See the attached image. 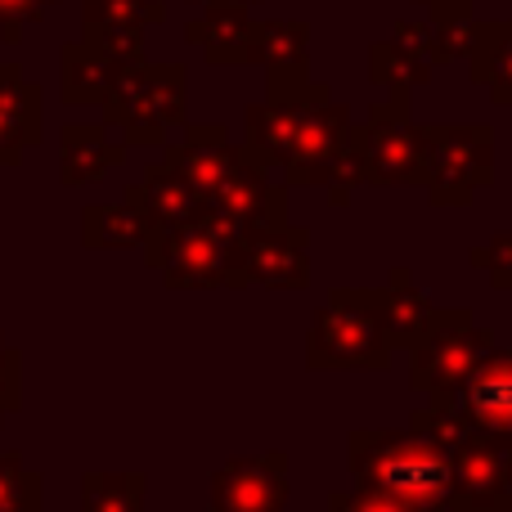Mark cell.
I'll list each match as a JSON object with an SVG mask.
<instances>
[{
    "label": "cell",
    "mask_w": 512,
    "mask_h": 512,
    "mask_svg": "<svg viewBox=\"0 0 512 512\" xmlns=\"http://www.w3.org/2000/svg\"><path fill=\"white\" fill-rule=\"evenodd\" d=\"M265 68V95H292L310 81V23L301 18H279L261 23V59Z\"/></svg>",
    "instance_id": "cell-22"
},
{
    "label": "cell",
    "mask_w": 512,
    "mask_h": 512,
    "mask_svg": "<svg viewBox=\"0 0 512 512\" xmlns=\"http://www.w3.org/2000/svg\"><path fill=\"white\" fill-rule=\"evenodd\" d=\"M207 512H288V454H239L212 472Z\"/></svg>",
    "instance_id": "cell-10"
},
{
    "label": "cell",
    "mask_w": 512,
    "mask_h": 512,
    "mask_svg": "<svg viewBox=\"0 0 512 512\" xmlns=\"http://www.w3.org/2000/svg\"><path fill=\"white\" fill-rule=\"evenodd\" d=\"M153 27L167 23V5L162 0H81V27Z\"/></svg>",
    "instance_id": "cell-29"
},
{
    "label": "cell",
    "mask_w": 512,
    "mask_h": 512,
    "mask_svg": "<svg viewBox=\"0 0 512 512\" xmlns=\"http://www.w3.org/2000/svg\"><path fill=\"white\" fill-rule=\"evenodd\" d=\"M454 495L486 512H512V436L477 427L454 450Z\"/></svg>",
    "instance_id": "cell-12"
},
{
    "label": "cell",
    "mask_w": 512,
    "mask_h": 512,
    "mask_svg": "<svg viewBox=\"0 0 512 512\" xmlns=\"http://www.w3.org/2000/svg\"><path fill=\"white\" fill-rule=\"evenodd\" d=\"M81 36H86L95 50L113 54L117 63H144L149 54H144V27H122V23H108V27H81Z\"/></svg>",
    "instance_id": "cell-31"
},
{
    "label": "cell",
    "mask_w": 512,
    "mask_h": 512,
    "mask_svg": "<svg viewBox=\"0 0 512 512\" xmlns=\"http://www.w3.org/2000/svg\"><path fill=\"white\" fill-rule=\"evenodd\" d=\"M463 63L499 108H512V23H477V41Z\"/></svg>",
    "instance_id": "cell-23"
},
{
    "label": "cell",
    "mask_w": 512,
    "mask_h": 512,
    "mask_svg": "<svg viewBox=\"0 0 512 512\" xmlns=\"http://www.w3.org/2000/svg\"><path fill=\"white\" fill-rule=\"evenodd\" d=\"M495 185V131L486 122H432L427 126V176L432 207H468Z\"/></svg>",
    "instance_id": "cell-5"
},
{
    "label": "cell",
    "mask_w": 512,
    "mask_h": 512,
    "mask_svg": "<svg viewBox=\"0 0 512 512\" xmlns=\"http://www.w3.org/2000/svg\"><path fill=\"white\" fill-rule=\"evenodd\" d=\"M459 400L481 432L512 436V351L495 346V351L468 373V382L459 387Z\"/></svg>",
    "instance_id": "cell-21"
},
{
    "label": "cell",
    "mask_w": 512,
    "mask_h": 512,
    "mask_svg": "<svg viewBox=\"0 0 512 512\" xmlns=\"http://www.w3.org/2000/svg\"><path fill=\"white\" fill-rule=\"evenodd\" d=\"M490 351H495V333L486 324H477V315L468 306H441L432 328L409 346V387L418 396L459 391Z\"/></svg>",
    "instance_id": "cell-4"
},
{
    "label": "cell",
    "mask_w": 512,
    "mask_h": 512,
    "mask_svg": "<svg viewBox=\"0 0 512 512\" xmlns=\"http://www.w3.org/2000/svg\"><path fill=\"white\" fill-rule=\"evenodd\" d=\"M409 427H414L418 436H427V441H436L441 450H459L463 441H468L472 432H477V423L468 418V409H463L459 391H445V396H427V405H418L414 414H409Z\"/></svg>",
    "instance_id": "cell-27"
},
{
    "label": "cell",
    "mask_w": 512,
    "mask_h": 512,
    "mask_svg": "<svg viewBox=\"0 0 512 512\" xmlns=\"http://www.w3.org/2000/svg\"><path fill=\"white\" fill-rule=\"evenodd\" d=\"M185 41L198 45L216 68H243L261 59V23L248 14V5H207L203 18L185 23Z\"/></svg>",
    "instance_id": "cell-16"
},
{
    "label": "cell",
    "mask_w": 512,
    "mask_h": 512,
    "mask_svg": "<svg viewBox=\"0 0 512 512\" xmlns=\"http://www.w3.org/2000/svg\"><path fill=\"white\" fill-rule=\"evenodd\" d=\"M468 261H472V270H486L495 292H512V230H499L486 243H477L468 252Z\"/></svg>",
    "instance_id": "cell-30"
},
{
    "label": "cell",
    "mask_w": 512,
    "mask_h": 512,
    "mask_svg": "<svg viewBox=\"0 0 512 512\" xmlns=\"http://www.w3.org/2000/svg\"><path fill=\"white\" fill-rule=\"evenodd\" d=\"M391 36H396L400 45H409L418 59H427L432 68H445V63H450L441 50V27H436V18H400Z\"/></svg>",
    "instance_id": "cell-32"
},
{
    "label": "cell",
    "mask_w": 512,
    "mask_h": 512,
    "mask_svg": "<svg viewBox=\"0 0 512 512\" xmlns=\"http://www.w3.org/2000/svg\"><path fill=\"white\" fill-rule=\"evenodd\" d=\"M126 72H131V63H117L113 54L95 50L86 36H77V41H68L59 50V95L63 104L104 108Z\"/></svg>",
    "instance_id": "cell-19"
},
{
    "label": "cell",
    "mask_w": 512,
    "mask_h": 512,
    "mask_svg": "<svg viewBox=\"0 0 512 512\" xmlns=\"http://www.w3.org/2000/svg\"><path fill=\"white\" fill-rule=\"evenodd\" d=\"M324 95H328L324 81H306V86L292 90V95H265L261 104H248L243 108V149H248L261 167H283L292 144H297V131H301V122H306L310 104Z\"/></svg>",
    "instance_id": "cell-11"
},
{
    "label": "cell",
    "mask_w": 512,
    "mask_h": 512,
    "mask_svg": "<svg viewBox=\"0 0 512 512\" xmlns=\"http://www.w3.org/2000/svg\"><path fill=\"white\" fill-rule=\"evenodd\" d=\"M144 472H81V512H144Z\"/></svg>",
    "instance_id": "cell-26"
},
{
    "label": "cell",
    "mask_w": 512,
    "mask_h": 512,
    "mask_svg": "<svg viewBox=\"0 0 512 512\" xmlns=\"http://www.w3.org/2000/svg\"><path fill=\"white\" fill-rule=\"evenodd\" d=\"M194 5H203V9L207 5H248L252 9V5H261V0H194Z\"/></svg>",
    "instance_id": "cell-38"
},
{
    "label": "cell",
    "mask_w": 512,
    "mask_h": 512,
    "mask_svg": "<svg viewBox=\"0 0 512 512\" xmlns=\"http://www.w3.org/2000/svg\"><path fill=\"white\" fill-rule=\"evenodd\" d=\"M360 185H369V180H364V158H360V144L351 140V149L342 153V158H337V167L328 171V180H324V194H328V203L333 207H346L351 203V194Z\"/></svg>",
    "instance_id": "cell-33"
},
{
    "label": "cell",
    "mask_w": 512,
    "mask_h": 512,
    "mask_svg": "<svg viewBox=\"0 0 512 512\" xmlns=\"http://www.w3.org/2000/svg\"><path fill=\"white\" fill-rule=\"evenodd\" d=\"M104 122L122 131L126 144H167L176 126L189 122V68L185 63H135L104 104Z\"/></svg>",
    "instance_id": "cell-3"
},
{
    "label": "cell",
    "mask_w": 512,
    "mask_h": 512,
    "mask_svg": "<svg viewBox=\"0 0 512 512\" xmlns=\"http://www.w3.org/2000/svg\"><path fill=\"white\" fill-rule=\"evenodd\" d=\"M432 72H436L432 63L418 59L409 45L396 41V36L369 45V81L378 90H387V95H414L418 86L432 81Z\"/></svg>",
    "instance_id": "cell-25"
},
{
    "label": "cell",
    "mask_w": 512,
    "mask_h": 512,
    "mask_svg": "<svg viewBox=\"0 0 512 512\" xmlns=\"http://www.w3.org/2000/svg\"><path fill=\"white\" fill-rule=\"evenodd\" d=\"M122 198L144 216V225L153 230H176V225H194L203 221L207 198L189 185L180 171H171L167 162H153V167L140 171V180L122 189Z\"/></svg>",
    "instance_id": "cell-15"
},
{
    "label": "cell",
    "mask_w": 512,
    "mask_h": 512,
    "mask_svg": "<svg viewBox=\"0 0 512 512\" xmlns=\"http://www.w3.org/2000/svg\"><path fill=\"white\" fill-rule=\"evenodd\" d=\"M140 252L149 261V270L162 274L167 288L180 292L225 288V243L203 221L176 225V230H153Z\"/></svg>",
    "instance_id": "cell-8"
},
{
    "label": "cell",
    "mask_w": 512,
    "mask_h": 512,
    "mask_svg": "<svg viewBox=\"0 0 512 512\" xmlns=\"http://www.w3.org/2000/svg\"><path fill=\"white\" fill-rule=\"evenodd\" d=\"M45 140V90L18 63H0V167H23Z\"/></svg>",
    "instance_id": "cell-14"
},
{
    "label": "cell",
    "mask_w": 512,
    "mask_h": 512,
    "mask_svg": "<svg viewBox=\"0 0 512 512\" xmlns=\"http://www.w3.org/2000/svg\"><path fill=\"white\" fill-rule=\"evenodd\" d=\"M45 508V477L27 468L23 454H0V512H41Z\"/></svg>",
    "instance_id": "cell-28"
},
{
    "label": "cell",
    "mask_w": 512,
    "mask_h": 512,
    "mask_svg": "<svg viewBox=\"0 0 512 512\" xmlns=\"http://www.w3.org/2000/svg\"><path fill=\"white\" fill-rule=\"evenodd\" d=\"M18 405H23V355L5 346V333H0V427Z\"/></svg>",
    "instance_id": "cell-36"
},
{
    "label": "cell",
    "mask_w": 512,
    "mask_h": 512,
    "mask_svg": "<svg viewBox=\"0 0 512 512\" xmlns=\"http://www.w3.org/2000/svg\"><path fill=\"white\" fill-rule=\"evenodd\" d=\"M126 140H113L108 126L99 122H68L59 131V180L68 189H86L104 180L126 162Z\"/></svg>",
    "instance_id": "cell-18"
},
{
    "label": "cell",
    "mask_w": 512,
    "mask_h": 512,
    "mask_svg": "<svg viewBox=\"0 0 512 512\" xmlns=\"http://www.w3.org/2000/svg\"><path fill=\"white\" fill-rule=\"evenodd\" d=\"M248 158L252 153L243 144H234L221 122H185L180 144H162V162L171 171H180L203 198H212Z\"/></svg>",
    "instance_id": "cell-13"
},
{
    "label": "cell",
    "mask_w": 512,
    "mask_h": 512,
    "mask_svg": "<svg viewBox=\"0 0 512 512\" xmlns=\"http://www.w3.org/2000/svg\"><path fill=\"white\" fill-rule=\"evenodd\" d=\"M59 0H0V41L18 45L32 23H41Z\"/></svg>",
    "instance_id": "cell-34"
},
{
    "label": "cell",
    "mask_w": 512,
    "mask_h": 512,
    "mask_svg": "<svg viewBox=\"0 0 512 512\" xmlns=\"http://www.w3.org/2000/svg\"><path fill=\"white\" fill-rule=\"evenodd\" d=\"M355 144L364 158V180L378 189L423 185L427 176V126L414 122L409 95H387L355 126Z\"/></svg>",
    "instance_id": "cell-6"
},
{
    "label": "cell",
    "mask_w": 512,
    "mask_h": 512,
    "mask_svg": "<svg viewBox=\"0 0 512 512\" xmlns=\"http://www.w3.org/2000/svg\"><path fill=\"white\" fill-rule=\"evenodd\" d=\"M328 512H414V508L382 495V490L351 486V490H333V495H328Z\"/></svg>",
    "instance_id": "cell-35"
},
{
    "label": "cell",
    "mask_w": 512,
    "mask_h": 512,
    "mask_svg": "<svg viewBox=\"0 0 512 512\" xmlns=\"http://www.w3.org/2000/svg\"><path fill=\"white\" fill-rule=\"evenodd\" d=\"M369 301H373V310H378V319H382V328H387L396 351H409V346L432 328L436 310H441L423 288H418L414 274H409L405 265H396L382 288H369Z\"/></svg>",
    "instance_id": "cell-20"
},
{
    "label": "cell",
    "mask_w": 512,
    "mask_h": 512,
    "mask_svg": "<svg viewBox=\"0 0 512 512\" xmlns=\"http://www.w3.org/2000/svg\"><path fill=\"white\" fill-rule=\"evenodd\" d=\"M207 207L230 216L239 230L279 225V221H288V185H274L270 167H261L256 158H248L212 198H207Z\"/></svg>",
    "instance_id": "cell-17"
},
{
    "label": "cell",
    "mask_w": 512,
    "mask_h": 512,
    "mask_svg": "<svg viewBox=\"0 0 512 512\" xmlns=\"http://www.w3.org/2000/svg\"><path fill=\"white\" fill-rule=\"evenodd\" d=\"M346 468L355 486L382 490L414 512H445L454 495V454L414 427H355L346 436Z\"/></svg>",
    "instance_id": "cell-1"
},
{
    "label": "cell",
    "mask_w": 512,
    "mask_h": 512,
    "mask_svg": "<svg viewBox=\"0 0 512 512\" xmlns=\"http://www.w3.org/2000/svg\"><path fill=\"white\" fill-rule=\"evenodd\" d=\"M391 346L369 288H333L328 301L310 315L306 328V369L310 373H387Z\"/></svg>",
    "instance_id": "cell-2"
},
{
    "label": "cell",
    "mask_w": 512,
    "mask_h": 512,
    "mask_svg": "<svg viewBox=\"0 0 512 512\" xmlns=\"http://www.w3.org/2000/svg\"><path fill=\"white\" fill-rule=\"evenodd\" d=\"M301 292L310 283V230L306 225H256L225 248V288Z\"/></svg>",
    "instance_id": "cell-7"
},
{
    "label": "cell",
    "mask_w": 512,
    "mask_h": 512,
    "mask_svg": "<svg viewBox=\"0 0 512 512\" xmlns=\"http://www.w3.org/2000/svg\"><path fill=\"white\" fill-rule=\"evenodd\" d=\"M432 18H472V0H418Z\"/></svg>",
    "instance_id": "cell-37"
},
{
    "label": "cell",
    "mask_w": 512,
    "mask_h": 512,
    "mask_svg": "<svg viewBox=\"0 0 512 512\" xmlns=\"http://www.w3.org/2000/svg\"><path fill=\"white\" fill-rule=\"evenodd\" d=\"M144 239H149V225L126 198L81 207V243L90 252H131L144 248Z\"/></svg>",
    "instance_id": "cell-24"
},
{
    "label": "cell",
    "mask_w": 512,
    "mask_h": 512,
    "mask_svg": "<svg viewBox=\"0 0 512 512\" xmlns=\"http://www.w3.org/2000/svg\"><path fill=\"white\" fill-rule=\"evenodd\" d=\"M355 140V117L346 104H337L333 95L315 99L297 131L288 162H283V185L288 189H324L328 171L337 167L346 149Z\"/></svg>",
    "instance_id": "cell-9"
}]
</instances>
